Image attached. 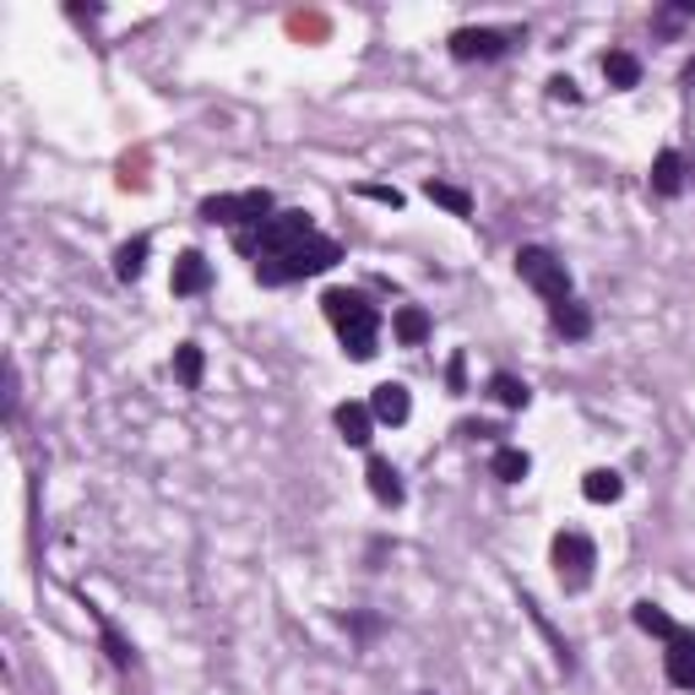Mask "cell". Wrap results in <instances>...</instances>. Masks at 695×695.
Segmentation results:
<instances>
[{
	"instance_id": "cell-1",
	"label": "cell",
	"mask_w": 695,
	"mask_h": 695,
	"mask_svg": "<svg viewBox=\"0 0 695 695\" xmlns=\"http://www.w3.org/2000/svg\"><path fill=\"white\" fill-rule=\"evenodd\" d=\"M320 310H326V320L337 326L348 359L370 365V359L380 354V310L365 299V294H354V288H331V294H320Z\"/></svg>"
},
{
	"instance_id": "cell-17",
	"label": "cell",
	"mask_w": 695,
	"mask_h": 695,
	"mask_svg": "<svg viewBox=\"0 0 695 695\" xmlns=\"http://www.w3.org/2000/svg\"><path fill=\"white\" fill-rule=\"evenodd\" d=\"M549 316H555V331H560V337H570V343H581V337L592 331V316H587V305H576V299L555 305Z\"/></svg>"
},
{
	"instance_id": "cell-7",
	"label": "cell",
	"mask_w": 695,
	"mask_h": 695,
	"mask_svg": "<svg viewBox=\"0 0 695 695\" xmlns=\"http://www.w3.org/2000/svg\"><path fill=\"white\" fill-rule=\"evenodd\" d=\"M510 44H522V28H456L451 33V55L456 61H501Z\"/></svg>"
},
{
	"instance_id": "cell-4",
	"label": "cell",
	"mask_w": 695,
	"mask_h": 695,
	"mask_svg": "<svg viewBox=\"0 0 695 695\" xmlns=\"http://www.w3.org/2000/svg\"><path fill=\"white\" fill-rule=\"evenodd\" d=\"M516 277H522V283H527L538 299H549V310L570 299L566 261H560L555 251H544V245H522V251H516Z\"/></svg>"
},
{
	"instance_id": "cell-6",
	"label": "cell",
	"mask_w": 695,
	"mask_h": 695,
	"mask_svg": "<svg viewBox=\"0 0 695 695\" xmlns=\"http://www.w3.org/2000/svg\"><path fill=\"white\" fill-rule=\"evenodd\" d=\"M592 566H598V549H592L587 533H560L555 538V570H560L566 592H587L592 587Z\"/></svg>"
},
{
	"instance_id": "cell-14",
	"label": "cell",
	"mask_w": 695,
	"mask_h": 695,
	"mask_svg": "<svg viewBox=\"0 0 695 695\" xmlns=\"http://www.w3.org/2000/svg\"><path fill=\"white\" fill-rule=\"evenodd\" d=\"M652 190L657 196H680L685 190V158L668 147V152H657V164H652Z\"/></svg>"
},
{
	"instance_id": "cell-21",
	"label": "cell",
	"mask_w": 695,
	"mask_h": 695,
	"mask_svg": "<svg viewBox=\"0 0 695 695\" xmlns=\"http://www.w3.org/2000/svg\"><path fill=\"white\" fill-rule=\"evenodd\" d=\"M201 370H207V354H201L196 343H180V348H175V376H180V386H186V391H196V386H201Z\"/></svg>"
},
{
	"instance_id": "cell-12",
	"label": "cell",
	"mask_w": 695,
	"mask_h": 695,
	"mask_svg": "<svg viewBox=\"0 0 695 695\" xmlns=\"http://www.w3.org/2000/svg\"><path fill=\"white\" fill-rule=\"evenodd\" d=\"M337 430H343L348 445L376 441V413H370V402H343V408H337Z\"/></svg>"
},
{
	"instance_id": "cell-15",
	"label": "cell",
	"mask_w": 695,
	"mask_h": 695,
	"mask_svg": "<svg viewBox=\"0 0 695 695\" xmlns=\"http://www.w3.org/2000/svg\"><path fill=\"white\" fill-rule=\"evenodd\" d=\"M631 620H635V631H646V635H657V641H668V635L680 631L674 620H668V609L663 603H652V598H641L631 609Z\"/></svg>"
},
{
	"instance_id": "cell-3",
	"label": "cell",
	"mask_w": 695,
	"mask_h": 695,
	"mask_svg": "<svg viewBox=\"0 0 695 695\" xmlns=\"http://www.w3.org/2000/svg\"><path fill=\"white\" fill-rule=\"evenodd\" d=\"M305 240H316V223H310V212H272L261 229H245V234H234V245L255 261H272V255H288L299 251Z\"/></svg>"
},
{
	"instance_id": "cell-5",
	"label": "cell",
	"mask_w": 695,
	"mask_h": 695,
	"mask_svg": "<svg viewBox=\"0 0 695 695\" xmlns=\"http://www.w3.org/2000/svg\"><path fill=\"white\" fill-rule=\"evenodd\" d=\"M201 218H207V223H229V229H240V234H245V223H251V229H261V223L272 218V190L207 196V201H201Z\"/></svg>"
},
{
	"instance_id": "cell-8",
	"label": "cell",
	"mask_w": 695,
	"mask_h": 695,
	"mask_svg": "<svg viewBox=\"0 0 695 695\" xmlns=\"http://www.w3.org/2000/svg\"><path fill=\"white\" fill-rule=\"evenodd\" d=\"M663 646H668V652H663L668 685H674V691H695V631H674Z\"/></svg>"
},
{
	"instance_id": "cell-22",
	"label": "cell",
	"mask_w": 695,
	"mask_h": 695,
	"mask_svg": "<svg viewBox=\"0 0 695 695\" xmlns=\"http://www.w3.org/2000/svg\"><path fill=\"white\" fill-rule=\"evenodd\" d=\"M522 609H527V620H533V625L544 631V641L555 646V663H560V668H566V674H570V668H576V657H570V646H566V641H560V631H555V625L544 620V609H538L533 598H522Z\"/></svg>"
},
{
	"instance_id": "cell-13",
	"label": "cell",
	"mask_w": 695,
	"mask_h": 695,
	"mask_svg": "<svg viewBox=\"0 0 695 695\" xmlns=\"http://www.w3.org/2000/svg\"><path fill=\"white\" fill-rule=\"evenodd\" d=\"M581 495H587L592 506H614V501L625 495V478H620L614 467H592V473L581 478Z\"/></svg>"
},
{
	"instance_id": "cell-19",
	"label": "cell",
	"mask_w": 695,
	"mask_h": 695,
	"mask_svg": "<svg viewBox=\"0 0 695 695\" xmlns=\"http://www.w3.org/2000/svg\"><path fill=\"white\" fill-rule=\"evenodd\" d=\"M603 76H609V87H635L641 82V61L631 50H609L603 55Z\"/></svg>"
},
{
	"instance_id": "cell-24",
	"label": "cell",
	"mask_w": 695,
	"mask_h": 695,
	"mask_svg": "<svg viewBox=\"0 0 695 695\" xmlns=\"http://www.w3.org/2000/svg\"><path fill=\"white\" fill-rule=\"evenodd\" d=\"M527 467H533L527 451H516V445H501V451H495V478H501V484H522Z\"/></svg>"
},
{
	"instance_id": "cell-2",
	"label": "cell",
	"mask_w": 695,
	"mask_h": 695,
	"mask_svg": "<svg viewBox=\"0 0 695 695\" xmlns=\"http://www.w3.org/2000/svg\"><path fill=\"white\" fill-rule=\"evenodd\" d=\"M337 261H343V245L326 240V234H316V240H305L299 251L272 255V261H255V283H261V288H283V283H299V277H320V272H331Z\"/></svg>"
},
{
	"instance_id": "cell-26",
	"label": "cell",
	"mask_w": 695,
	"mask_h": 695,
	"mask_svg": "<svg viewBox=\"0 0 695 695\" xmlns=\"http://www.w3.org/2000/svg\"><path fill=\"white\" fill-rule=\"evenodd\" d=\"M17 402H22V380H17V365H6V424H17Z\"/></svg>"
},
{
	"instance_id": "cell-18",
	"label": "cell",
	"mask_w": 695,
	"mask_h": 695,
	"mask_svg": "<svg viewBox=\"0 0 695 695\" xmlns=\"http://www.w3.org/2000/svg\"><path fill=\"white\" fill-rule=\"evenodd\" d=\"M489 397H495L501 408H527V402H533V386L516 380L510 370H501V376H489Z\"/></svg>"
},
{
	"instance_id": "cell-10",
	"label": "cell",
	"mask_w": 695,
	"mask_h": 695,
	"mask_svg": "<svg viewBox=\"0 0 695 695\" xmlns=\"http://www.w3.org/2000/svg\"><path fill=\"white\" fill-rule=\"evenodd\" d=\"M207 283H212V266H207V255H201V251H186L180 261H175V277H169L175 299H190V294H207Z\"/></svg>"
},
{
	"instance_id": "cell-25",
	"label": "cell",
	"mask_w": 695,
	"mask_h": 695,
	"mask_svg": "<svg viewBox=\"0 0 695 695\" xmlns=\"http://www.w3.org/2000/svg\"><path fill=\"white\" fill-rule=\"evenodd\" d=\"M93 620H98V635H104V652H109V663H115V668H130V663H136V652H130L126 641H120V631L104 620V609H93Z\"/></svg>"
},
{
	"instance_id": "cell-29",
	"label": "cell",
	"mask_w": 695,
	"mask_h": 695,
	"mask_svg": "<svg viewBox=\"0 0 695 695\" xmlns=\"http://www.w3.org/2000/svg\"><path fill=\"white\" fill-rule=\"evenodd\" d=\"M419 695H435V691H419Z\"/></svg>"
},
{
	"instance_id": "cell-16",
	"label": "cell",
	"mask_w": 695,
	"mask_h": 695,
	"mask_svg": "<svg viewBox=\"0 0 695 695\" xmlns=\"http://www.w3.org/2000/svg\"><path fill=\"white\" fill-rule=\"evenodd\" d=\"M147 251H152V245H147V234L126 240V245L115 251V277H120V283H136V277L147 272Z\"/></svg>"
},
{
	"instance_id": "cell-28",
	"label": "cell",
	"mask_w": 695,
	"mask_h": 695,
	"mask_svg": "<svg viewBox=\"0 0 695 695\" xmlns=\"http://www.w3.org/2000/svg\"><path fill=\"white\" fill-rule=\"evenodd\" d=\"M365 196H370V201H386V207H402V196L386 190V186H365Z\"/></svg>"
},
{
	"instance_id": "cell-27",
	"label": "cell",
	"mask_w": 695,
	"mask_h": 695,
	"mask_svg": "<svg viewBox=\"0 0 695 695\" xmlns=\"http://www.w3.org/2000/svg\"><path fill=\"white\" fill-rule=\"evenodd\" d=\"M549 93H555V98H566V104H576V82H570V76H555V82H549Z\"/></svg>"
},
{
	"instance_id": "cell-23",
	"label": "cell",
	"mask_w": 695,
	"mask_h": 695,
	"mask_svg": "<svg viewBox=\"0 0 695 695\" xmlns=\"http://www.w3.org/2000/svg\"><path fill=\"white\" fill-rule=\"evenodd\" d=\"M391 331H397V343H408V348H419L424 337H430V316L424 310H397V320H391Z\"/></svg>"
},
{
	"instance_id": "cell-20",
	"label": "cell",
	"mask_w": 695,
	"mask_h": 695,
	"mask_svg": "<svg viewBox=\"0 0 695 695\" xmlns=\"http://www.w3.org/2000/svg\"><path fill=\"white\" fill-rule=\"evenodd\" d=\"M424 196H430V201H441V207L451 212V218H473V196H467L462 186H445V180H430V186H424Z\"/></svg>"
},
{
	"instance_id": "cell-9",
	"label": "cell",
	"mask_w": 695,
	"mask_h": 695,
	"mask_svg": "<svg viewBox=\"0 0 695 695\" xmlns=\"http://www.w3.org/2000/svg\"><path fill=\"white\" fill-rule=\"evenodd\" d=\"M370 413H376V424H408V413H413V397H408V386H397V380H380L376 391H370Z\"/></svg>"
},
{
	"instance_id": "cell-11",
	"label": "cell",
	"mask_w": 695,
	"mask_h": 695,
	"mask_svg": "<svg viewBox=\"0 0 695 695\" xmlns=\"http://www.w3.org/2000/svg\"><path fill=\"white\" fill-rule=\"evenodd\" d=\"M365 478H370V495H376L380 506H402L408 501V489H402V473L386 462V456H370V467H365Z\"/></svg>"
}]
</instances>
